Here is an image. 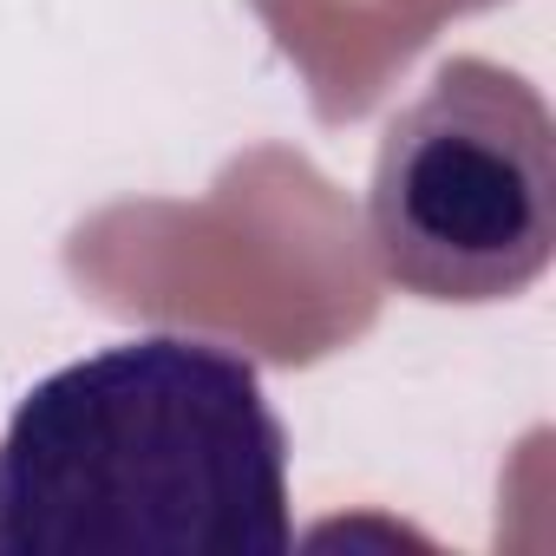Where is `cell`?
Listing matches in <instances>:
<instances>
[{
  "instance_id": "1",
  "label": "cell",
  "mask_w": 556,
  "mask_h": 556,
  "mask_svg": "<svg viewBox=\"0 0 556 556\" xmlns=\"http://www.w3.org/2000/svg\"><path fill=\"white\" fill-rule=\"evenodd\" d=\"M289 536V432L223 341H112L0 432V556H282Z\"/></svg>"
},
{
  "instance_id": "2",
  "label": "cell",
  "mask_w": 556,
  "mask_h": 556,
  "mask_svg": "<svg viewBox=\"0 0 556 556\" xmlns=\"http://www.w3.org/2000/svg\"><path fill=\"white\" fill-rule=\"evenodd\" d=\"M374 255L419 302H510L556 249V125L530 79L445 60L380 131L367 184Z\"/></svg>"
}]
</instances>
